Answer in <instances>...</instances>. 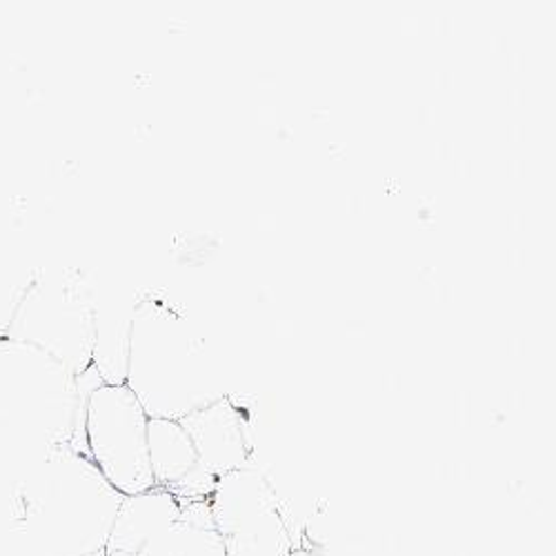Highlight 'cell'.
Wrapping results in <instances>:
<instances>
[{
    "mask_svg": "<svg viewBox=\"0 0 556 556\" xmlns=\"http://www.w3.org/2000/svg\"><path fill=\"white\" fill-rule=\"evenodd\" d=\"M136 556H225V547L214 528L178 519L152 536Z\"/></svg>",
    "mask_w": 556,
    "mask_h": 556,
    "instance_id": "8fae6325",
    "label": "cell"
},
{
    "mask_svg": "<svg viewBox=\"0 0 556 556\" xmlns=\"http://www.w3.org/2000/svg\"><path fill=\"white\" fill-rule=\"evenodd\" d=\"M148 414L127 386H99L85 401L83 434L91 463L123 496L143 494L154 475L148 447Z\"/></svg>",
    "mask_w": 556,
    "mask_h": 556,
    "instance_id": "5b68a950",
    "label": "cell"
},
{
    "mask_svg": "<svg viewBox=\"0 0 556 556\" xmlns=\"http://www.w3.org/2000/svg\"><path fill=\"white\" fill-rule=\"evenodd\" d=\"M194 443L201 468L214 479L256 468L252 463V443L241 407L223 396L220 401L185 416L178 421Z\"/></svg>",
    "mask_w": 556,
    "mask_h": 556,
    "instance_id": "52a82bcc",
    "label": "cell"
},
{
    "mask_svg": "<svg viewBox=\"0 0 556 556\" xmlns=\"http://www.w3.org/2000/svg\"><path fill=\"white\" fill-rule=\"evenodd\" d=\"M136 301L97 288V337L91 367L105 386H125L127 350Z\"/></svg>",
    "mask_w": 556,
    "mask_h": 556,
    "instance_id": "9c48e42d",
    "label": "cell"
},
{
    "mask_svg": "<svg viewBox=\"0 0 556 556\" xmlns=\"http://www.w3.org/2000/svg\"><path fill=\"white\" fill-rule=\"evenodd\" d=\"M38 269L27 265L8 241L0 239V339L8 337L10 323L29 290Z\"/></svg>",
    "mask_w": 556,
    "mask_h": 556,
    "instance_id": "7c38bea8",
    "label": "cell"
},
{
    "mask_svg": "<svg viewBox=\"0 0 556 556\" xmlns=\"http://www.w3.org/2000/svg\"><path fill=\"white\" fill-rule=\"evenodd\" d=\"M210 507L225 556H292L299 547L281 498L256 468L220 477Z\"/></svg>",
    "mask_w": 556,
    "mask_h": 556,
    "instance_id": "8992f818",
    "label": "cell"
},
{
    "mask_svg": "<svg viewBox=\"0 0 556 556\" xmlns=\"http://www.w3.org/2000/svg\"><path fill=\"white\" fill-rule=\"evenodd\" d=\"M121 501L123 494L74 447L10 468V556L103 552Z\"/></svg>",
    "mask_w": 556,
    "mask_h": 556,
    "instance_id": "6da1fadb",
    "label": "cell"
},
{
    "mask_svg": "<svg viewBox=\"0 0 556 556\" xmlns=\"http://www.w3.org/2000/svg\"><path fill=\"white\" fill-rule=\"evenodd\" d=\"M87 556H108V552L103 549V552H94V554H87Z\"/></svg>",
    "mask_w": 556,
    "mask_h": 556,
    "instance_id": "9a60e30c",
    "label": "cell"
},
{
    "mask_svg": "<svg viewBox=\"0 0 556 556\" xmlns=\"http://www.w3.org/2000/svg\"><path fill=\"white\" fill-rule=\"evenodd\" d=\"M85 401L78 377L61 361L0 339V466H27L61 447L87 454Z\"/></svg>",
    "mask_w": 556,
    "mask_h": 556,
    "instance_id": "7a4b0ae2",
    "label": "cell"
},
{
    "mask_svg": "<svg viewBox=\"0 0 556 556\" xmlns=\"http://www.w3.org/2000/svg\"><path fill=\"white\" fill-rule=\"evenodd\" d=\"M292 556H323V554L312 552V549H305V547H296V549L292 552Z\"/></svg>",
    "mask_w": 556,
    "mask_h": 556,
    "instance_id": "4fadbf2b",
    "label": "cell"
},
{
    "mask_svg": "<svg viewBox=\"0 0 556 556\" xmlns=\"http://www.w3.org/2000/svg\"><path fill=\"white\" fill-rule=\"evenodd\" d=\"M180 517V498L165 488L123 496L105 552L138 554L141 547Z\"/></svg>",
    "mask_w": 556,
    "mask_h": 556,
    "instance_id": "ba28073f",
    "label": "cell"
},
{
    "mask_svg": "<svg viewBox=\"0 0 556 556\" xmlns=\"http://www.w3.org/2000/svg\"><path fill=\"white\" fill-rule=\"evenodd\" d=\"M125 386L148 419L180 421L225 394L218 365L192 323L161 299L134 305Z\"/></svg>",
    "mask_w": 556,
    "mask_h": 556,
    "instance_id": "3957f363",
    "label": "cell"
},
{
    "mask_svg": "<svg viewBox=\"0 0 556 556\" xmlns=\"http://www.w3.org/2000/svg\"><path fill=\"white\" fill-rule=\"evenodd\" d=\"M97 337V283L80 269H38L5 339L29 343L61 361L74 377L91 369Z\"/></svg>",
    "mask_w": 556,
    "mask_h": 556,
    "instance_id": "277c9868",
    "label": "cell"
},
{
    "mask_svg": "<svg viewBox=\"0 0 556 556\" xmlns=\"http://www.w3.org/2000/svg\"><path fill=\"white\" fill-rule=\"evenodd\" d=\"M148 447L156 488L174 490L201 466L192 439L178 421L150 419Z\"/></svg>",
    "mask_w": 556,
    "mask_h": 556,
    "instance_id": "30bf717a",
    "label": "cell"
},
{
    "mask_svg": "<svg viewBox=\"0 0 556 556\" xmlns=\"http://www.w3.org/2000/svg\"><path fill=\"white\" fill-rule=\"evenodd\" d=\"M108 556H134V554H125V552H108Z\"/></svg>",
    "mask_w": 556,
    "mask_h": 556,
    "instance_id": "5bb4252c",
    "label": "cell"
}]
</instances>
